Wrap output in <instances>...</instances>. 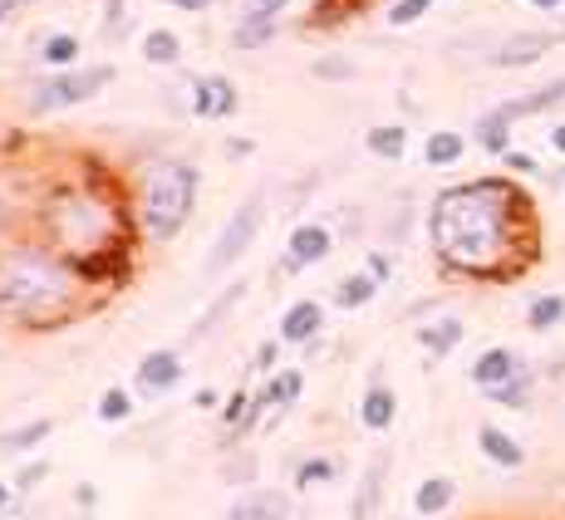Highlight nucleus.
<instances>
[{
	"instance_id": "1",
	"label": "nucleus",
	"mask_w": 565,
	"mask_h": 520,
	"mask_svg": "<svg viewBox=\"0 0 565 520\" xmlns=\"http://www.w3.org/2000/svg\"><path fill=\"white\" fill-rule=\"evenodd\" d=\"M428 241L448 275L497 285L536 266L541 221L516 177H472L433 197Z\"/></svg>"
},
{
	"instance_id": "2",
	"label": "nucleus",
	"mask_w": 565,
	"mask_h": 520,
	"mask_svg": "<svg viewBox=\"0 0 565 520\" xmlns=\"http://www.w3.org/2000/svg\"><path fill=\"white\" fill-rule=\"evenodd\" d=\"M84 295V275L64 251L50 241H15L0 246V319L50 329L70 319Z\"/></svg>"
},
{
	"instance_id": "3",
	"label": "nucleus",
	"mask_w": 565,
	"mask_h": 520,
	"mask_svg": "<svg viewBox=\"0 0 565 520\" xmlns=\"http://www.w3.org/2000/svg\"><path fill=\"white\" fill-rule=\"evenodd\" d=\"M40 226H45L50 246L64 251L79 266V275H94V270H108V260L124 256V212H118L114 197L94 187H60L40 212Z\"/></svg>"
},
{
	"instance_id": "4",
	"label": "nucleus",
	"mask_w": 565,
	"mask_h": 520,
	"mask_svg": "<svg viewBox=\"0 0 565 520\" xmlns=\"http://www.w3.org/2000/svg\"><path fill=\"white\" fill-rule=\"evenodd\" d=\"M198 192H202V167L188 158H162L143 172L138 182V202H134V226L143 241L168 246L182 226L198 212Z\"/></svg>"
},
{
	"instance_id": "5",
	"label": "nucleus",
	"mask_w": 565,
	"mask_h": 520,
	"mask_svg": "<svg viewBox=\"0 0 565 520\" xmlns=\"http://www.w3.org/2000/svg\"><path fill=\"white\" fill-rule=\"evenodd\" d=\"M118 79L114 64H74V69H54V79H45L30 94V113H54V108H79L89 99H99L108 84Z\"/></svg>"
},
{
	"instance_id": "6",
	"label": "nucleus",
	"mask_w": 565,
	"mask_h": 520,
	"mask_svg": "<svg viewBox=\"0 0 565 520\" xmlns=\"http://www.w3.org/2000/svg\"><path fill=\"white\" fill-rule=\"evenodd\" d=\"M260 221H266V187H256V192H246V202L236 207L232 216L222 221V231H216V241H212V251H206L202 260V270L206 275H222L226 266H236L246 251L256 246V236H260Z\"/></svg>"
},
{
	"instance_id": "7",
	"label": "nucleus",
	"mask_w": 565,
	"mask_h": 520,
	"mask_svg": "<svg viewBox=\"0 0 565 520\" xmlns=\"http://www.w3.org/2000/svg\"><path fill=\"white\" fill-rule=\"evenodd\" d=\"M561 40H565V30H512V35H502L492 45L487 64H492V69H531V64L556 50Z\"/></svg>"
},
{
	"instance_id": "8",
	"label": "nucleus",
	"mask_w": 565,
	"mask_h": 520,
	"mask_svg": "<svg viewBox=\"0 0 565 520\" xmlns=\"http://www.w3.org/2000/svg\"><path fill=\"white\" fill-rule=\"evenodd\" d=\"M242 113V94L226 74H202L192 79V118H206V123H222V118Z\"/></svg>"
},
{
	"instance_id": "9",
	"label": "nucleus",
	"mask_w": 565,
	"mask_h": 520,
	"mask_svg": "<svg viewBox=\"0 0 565 520\" xmlns=\"http://www.w3.org/2000/svg\"><path fill=\"white\" fill-rule=\"evenodd\" d=\"M178 383H182V354L178 349H153L134 368V393H143V398H162Z\"/></svg>"
},
{
	"instance_id": "10",
	"label": "nucleus",
	"mask_w": 565,
	"mask_h": 520,
	"mask_svg": "<svg viewBox=\"0 0 565 520\" xmlns=\"http://www.w3.org/2000/svg\"><path fill=\"white\" fill-rule=\"evenodd\" d=\"M526 368V359H521L516 349H507V344H492V349H482L472 359V368H467V378H472L477 393H492V388L512 383V378Z\"/></svg>"
},
{
	"instance_id": "11",
	"label": "nucleus",
	"mask_w": 565,
	"mask_h": 520,
	"mask_svg": "<svg viewBox=\"0 0 565 520\" xmlns=\"http://www.w3.org/2000/svg\"><path fill=\"white\" fill-rule=\"evenodd\" d=\"M334 251V231L324 221H300L286 241V270H310L320 260H330Z\"/></svg>"
},
{
	"instance_id": "12",
	"label": "nucleus",
	"mask_w": 565,
	"mask_h": 520,
	"mask_svg": "<svg viewBox=\"0 0 565 520\" xmlns=\"http://www.w3.org/2000/svg\"><path fill=\"white\" fill-rule=\"evenodd\" d=\"M290 511H296L290 491H280V486H256V491H246L222 520H290Z\"/></svg>"
},
{
	"instance_id": "13",
	"label": "nucleus",
	"mask_w": 565,
	"mask_h": 520,
	"mask_svg": "<svg viewBox=\"0 0 565 520\" xmlns=\"http://www.w3.org/2000/svg\"><path fill=\"white\" fill-rule=\"evenodd\" d=\"M320 329H324V305L310 295L280 314V344H310V339H320Z\"/></svg>"
},
{
	"instance_id": "14",
	"label": "nucleus",
	"mask_w": 565,
	"mask_h": 520,
	"mask_svg": "<svg viewBox=\"0 0 565 520\" xmlns=\"http://www.w3.org/2000/svg\"><path fill=\"white\" fill-rule=\"evenodd\" d=\"M360 422L369 432H388L398 422V393L384 383V378H369V393H364V403H360Z\"/></svg>"
},
{
	"instance_id": "15",
	"label": "nucleus",
	"mask_w": 565,
	"mask_h": 520,
	"mask_svg": "<svg viewBox=\"0 0 565 520\" xmlns=\"http://www.w3.org/2000/svg\"><path fill=\"white\" fill-rule=\"evenodd\" d=\"M512 123H521V118H541V113H551V108H565V74L561 79H551V84H541V89H531V94H521V99H507V104H497Z\"/></svg>"
},
{
	"instance_id": "16",
	"label": "nucleus",
	"mask_w": 565,
	"mask_h": 520,
	"mask_svg": "<svg viewBox=\"0 0 565 520\" xmlns=\"http://www.w3.org/2000/svg\"><path fill=\"white\" fill-rule=\"evenodd\" d=\"M477 447H482V457L492 462V467H507V472H516L521 462H526V447H521L507 427H497V422H482V427H477Z\"/></svg>"
},
{
	"instance_id": "17",
	"label": "nucleus",
	"mask_w": 565,
	"mask_h": 520,
	"mask_svg": "<svg viewBox=\"0 0 565 520\" xmlns=\"http://www.w3.org/2000/svg\"><path fill=\"white\" fill-rule=\"evenodd\" d=\"M384 476H388V452H374V457H369V467H364V476H360V491H354L350 520H374L379 501H384Z\"/></svg>"
},
{
	"instance_id": "18",
	"label": "nucleus",
	"mask_w": 565,
	"mask_h": 520,
	"mask_svg": "<svg viewBox=\"0 0 565 520\" xmlns=\"http://www.w3.org/2000/svg\"><path fill=\"white\" fill-rule=\"evenodd\" d=\"M462 334H467V324L458 314H448V319H433V324H423V329H413V339H418L433 359H448V354L462 344Z\"/></svg>"
},
{
	"instance_id": "19",
	"label": "nucleus",
	"mask_w": 565,
	"mask_h": 520,
	"mask_svg": "<svg viewBox=\"0 0 565 520\" xmlns=\"http://www.w3.org/2000/svg\"><path fill=\"white\" fill-rule=\"evenodd\" d=\"M276 30H280V15H242L232 30V50H242V54L266 50L276 40Z\"/></svg>"
},
{
	"instance_id": "20",
	"label": "nucleus",
	"mask_w": 565,
	"mask_h": 520,
	"mask_svg": "<svg viewBox=\"0 0 565 520\" xmlns=\"http://www.w3.org/2000/svg\"><path fill=\"white\" fill-rule=\"evenodd\" d=\"M477 148H482V153H492V158H502L507 148H512V118L502 113V108H487L482 118H477Z\"/></svg>"
},
{
	"instance_id": "21",
	"label": "nucleus",
	"mask_w": 565,
	"mask_h": 520,
	"mask_svg": "<svg viewBox=\"0 0 565 520\" xmlns=\"http://www.w3.org/2000/svg\"><path fill=\"white\" fill-rule=\"evenodd\" d=\"M246 300V280H236V285H226V295H216L212 305H206L202 314H198V324H192V334H188V344H202L206 334L216 329V319H226V314H232L236 305H242Z\"/></svg>"
},
{
	"instance_id": "22",
	"label": "nucleus",
	"mask_w": 565,
	"mask_h": 520,
	"mask_svg": "<svg viewBox=\"0 0 565 520\" xmlns=\"http://www.w3.org/2000/svg\"><path fill=\"white\" fill-rule=\"evenodd\" d=\"M467 153V138L458 128H438V133H428V143H423V162L428 167H458Z\"/></svg>"
},
{
	"instance_id": "23",
	"label": "nucleus",
	"mask_w": 565,
	"mask_h": 520,
	"mask_svg": "<svg viewBox=\"0 0 565 520\" xmlns=\"http://www.w3.org/2000/svg\"><path fill=\"white\" fill-rule=\"evenodd\" d=\"M452 496H458V481H452V476H428V481H418V491H413V511L443 516L452 506Z\"/></svg>"
},
{
	"instance_id": "24",
	"label": "nucleus",
	"mask_w": 565,
	"mask_h": 520,
	"mask_svg": "<svg viewBox=\"0 0 565 520\" xmlns=\"http://www.w3.org/2000/svg\"><path fill=\"white\" fill-rule=\"evenodd\" d=\"M379 290H384V285H379L369 270H354V275H344L340 285H334V310H364V305H374Z\"/></svg>"
},
{
	"instance_id": "25",
	"label": "nucleus",
	"mask_w": 565,
	"mask_h": 520,
	"mask_svg": "<svg viewBox=\"0 0 565 520\" xmlns=\"http://www.w3.org/2000/svg\"><path fill=\"white\" fill-rule=\"evenodd\" d=\"M54 432V422L50 418H35V422H20V427H10V432H0V457H20V452H30V447H40Z\"/></svg>"
},
{
	"instance_id": "26",
	"label": "nucleus",
	"mask_w": 565,
	"mask_h": 520,
	"mask_svg": "<svg viewBox=\"0 0 565 520\" xmlns=\"http://www.w3.org/2000/svg\"><path fill=\"white\" fill-rule=\"evenodd\" d=\"M364 148L374 158H384V162H398L408 153V128L404 123H379V128H369L364 133Z\"/></svg>"
},
{
	"instance_id": "27",
	"label": "nucleus",
	"mask_w": 565,
	"mask_h": 520,
	"mask_svg": "<svg viewBox=\"0 0 565 520\" xmlns=\"http://www.w3.org/2000/svg\"><path fill=\"white\" fill-rule=\"evenodd\" d=\"M143 59L158 64V69H172V64L182 59V35L178 30H168V25H153L143 35Z\"/></svg>"
},
{
	"instance_id": "28",
	"label": "nucleus",
	"mask_w": 565,
	"mask_h": 520,
	"mask_svg": "<svg viewBox=\"0 0 565 520\" xmlns=\"http://www.w3.org/2000/svg\"><path fill=\"white\" fill-rule=\"evenodd\" d=\"M561 319H565V295H561V290H551V295H536L526 305V329L531 334H551Z\"/></svg>"
},
{
	"instance_id": "29",
	"label": "nucleus",
	"mask_w": 565,
	"mask_h": 520,
	"mask_svg": "<svg viewBox=\"0 0 565 520\" xmlns=\"http://www.w3.org/2000/svg\"><path fill=\"white\" fill-rule=\"evenodd\" d=\"M531 383H536V373H531V368H521V373L512 378V383H502V388H492V403L497 408H516V413H526L531 408Z\"/></svg>"
},
{
	"instance_id": "30",
	"label": "nucleus",
	"mask_w": 565,
	"mask_h": 520,
	"mask_svg": "<svg viewBox=\"0 0 565 520\" xmlns=\"http://www.w3.org/2000/svg\"><path fill=\"white\" fill-rule=\"evenodd\" d=\"M40 59L50 64V69H74L79 64V35H50L45 45H40Z\"/></svg>"
},
{
	"instance_id": "31",
	"label": "nucleus",
	"mask_w": 565,
	"mask_h": 520,
	"mask_svg": "<svg viewBox=\"0 0 565 520\" xmlns=\"http://www.w3.org/2000/svg\"><path fill=\"white\" fill-rule=\"evenodd\" d=\"M94 418L99 422H128L134 418V393H128V388H104L99 403H94Z\"/></svg>"
},
{
	"instance_id": "32",
	"label": "nucleus",
	"mask_w": 565,
	"mask_h": 520,
	"mask_svg": "<svg viewBox=\"0 0 565 520\" xmlns=\"http://www.w3.org/2000/svg\"><path fill=\"white\" fill-rule=\"evenodd\" d=\"M433 10V0H388V10H384V20L394 30H408V25H418L423 15Z\"/></svg>"
},
{
	"instance_id": "33",
	"label": "nucleus",
	"mask_w": 565,
	"mask_h": 520,
	"mask_svg": "<svg viewBox=\"0 0 565 520\" xmlns=\"http://www.w3.org/2000/svg\"><path fill=\"white\" fill-rule=\"evenodd\" d=\"M340 476V462H330V457H306L296 467V486H324V481H334Z\"/></svg>"
},
{
	"instance_id": "34",
	"label": "nucleus",
	"mask_w": 565,
	"mask_h": 520,
	"mask_svg": "<svg viewBox=\"0 0 565 520\" xmlns=\"http://www.w3.org/2000/svg\"><path fill=\"white\" fill-rule=\"evenodd\" d=\"M310 74H315V79L344 84V79H354V74H360V64H354V59H340V54H324V59L310 64Z\"/></svg>"
},
{
	"instance_id": "35",
	"label": "nucleus",
	"mask_w": 565,
	"mask_h": 520,
	"mask_svg": "<svg viewBox=\"0 0 565 520\" xmlns=\"http://www.w3.org/2000/svg\"><path fill=\"white\" fill-rule=\"evenodd\" d=\"M99 30H104V40H124L128 35V0H104Z\"/></svg>"
},
{
	"instance_id": "36",
	"label": "nucleus",
	"mask_w": 565,
	"mask_h": 520,
	"mask_svg": "<svg viewBox=\"0 0 565 520\" xmlns=\"http://www.w3.org/2000/svg\"><path fill=\"white\" fill-rule=\"evenodd\" d=\"M270 388H276V403L290 408V403L300 398V388H306V373H300V368H286V373L270 378Z\"/></svg>"
},
{
	"instance_id": "37",
	"label": "nucleus",
	"mask_w": 565,
	"mask_h": 520,
	"mask_svg": "<svg viewBox=\"0 0 565 520\" xmlns=\"http://www.w3.org/2000/svg\"><path fill=\"white\" fill-rule=\"evenodd\" d=\"M246 413H252V393H246V388H236V393L226 398V408H222V422H226V427H242Z\"/></svg>"
},
{
	"instance_id": "38",
	"label": "nucleus",
	"mask_w": 565,
	"mask_h": 520,
	"mask_svg": "<svg viewBox=\"0 0 565 520\" xmlns=\"http://www.w3.org/2000/svg\"><path fill=\"white\" fill-rule=\"evenodd\" d=\"M364 270L379 280V285H388V280H394V256L388 251H364Z\"/></svg>"
},
{
	"instance_id": "39",
	"label": "nucleus",
	"mask_w": 565,
	"mask_h": 520,
	"mask_svg": "<svg viewBox=\"0 0 565 520\" xmlns=\"http://www.w3.org/2000/svg\"><path fill=\"white\" fill-rule=\"evenodd\" d=\"M45 476H50V462H30V467H20V476H15V481H10V486L30 496V491H35L40 481H45Z\"/></svg>"
},
{
	"instance_id": "40",
	"label": "nucleus",
	"mask_w": 565,
	"mask_h": 520,
	"mask_svg": "<svg viewBox=\"0 0 565 520\" xmlns=\"http://www.w3.org/2000/svg\"><path fill=\"white\" fill-rule=\"evenodd\" d=\"M502 167L516 172V177H531V172H536V158H531V153H516V148H507V153H502Z\"/></svg>"
},
{
	"instance_id": "41",
	"label": "nucleus",
	"mask_w": 565,
	"mask_h": 520,
	"mask_svg": "<svg viewBox=\"0 0 565 520\" xmlns=\"http://www.w3.org/2000/svg\"><path fill=\"white\" fill-rule=\"evenodd\" d=\"M290 0H242V15H286Z\"/></svg>"
},
{
	"instance_id": "42",
	"label": "nucleus",
	"mask_w": 565,
	"mask_h": 520,
	"mask_svg": "<svg viewBox=\"0 0 565 520\" xmlns=\"http://www.w3.org/2000/svg\"><path fill=\"white\" fill-rule=\"evenodd\" d=\"M276 354H280V339L276 344H260V349H256V373H270V368H276Z\"/></svg>"
},
{
	"instance_id": "43",
	"label": "nucleus",
	"mask_w": 565,
	"mask_h": 520,
	"mask_svg": "<svg viewBox=\"0 0 565 520\" xmlns=\"http://www.w3.org/2000/svg\"><path fill=\"white\" fill-rule=\"evenodd\" d=\"M168 6L188 10V15H202V10H212V6H216V0H168Z\"/></svg>"
},
{
	"instance_id": "44",
	"label": "nucleus",
	"mask_w": 565,
	"mask_h": 520,
	"mask_svg": "<svg viewBox=\"0 0 565 520\" xmlns=\"http://www.w3.org/2000/svg\"><path fill=\"white\" fill-rule=\"evenodd\" d=\"M226 481H252V457L236 462V467H226Z\"/></svg>"
},
{
	"instance_id": "45",
	"label": "nucleus",
	"mask_w": 565,
	"mask_h": 520,
	"mask_svg": "<svg viewBox=\"0 0 565 520\" xmlns=\"http://www.w3.org/2000/svg\"><path fill=\"white\" fill-rule=\"evenodd\" d=\"M531 10H541V15H556V10H565V0H531Z\"/></svg>"
},
{
	"instance_id": "46",
	"label": "nucleus",
	"mask_w": 565,
	"mask_h": 520,
	"mask_svg": "<svg viewBox=\"0 0 565 520\" xmlns=\"http://www.w3.org/2000/svg\"><path fill=\"white\" fill-rule=\"evenodd\" d=\"M551 148H556V153L565 158V118H561V123H556V128H551Z\"/></svg>"
},
{
	"instance_id": "47",
	"label": "nucleus",
	"mask_w": 565,
	"mask_h": 520,
	"mask_svg": "<svg viewBox=\"0 0 565 520\" xmlns=\"http://www.w3.org/2000/svg\"><path fill=\"white\" fill-rule=\"evenodd\" d=\"M10 496H15V486H6V481H0V511H6V506H10Z\"/></svg>"
},
{
	"instance_id": "48",
	"label": "nucleus",
	"mask_w": 565,
	"mask_h": 520,
	"mask_svg": "<svg viewBox=\"0 0 565 520\" xmlns=\"http://www.w3.org/2000/svg\"><path fill=\"white\" fill-rule=\"evenodd\" d=\"M10 6H15V0H0V25H6V10H10Z\"/></svg>"
},
{
	"instance_id": "49",
	"label": "nucleus",
	"mask_w": 565,
	"mask_h": 520,
	"mask_svg": "<svg viewBox=\"0 0 565 520\" xmlns=\"http://www.w3.org/2000/svg\"><path fill=\"white\" fill-rule=\"evenodd\" d=\"M561 30H565V25H561Z\"/></svg>"
}]
</instances>
